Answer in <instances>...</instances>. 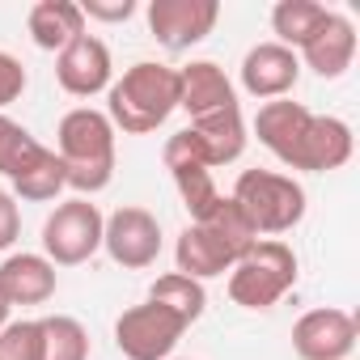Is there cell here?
<instances>
[{"label":"cell","mask_w":360,"mask_h":360,"mask_svg":"<svg viewBox=\"0 0 360 360\" xmlns=\"http://www.w3.org/2000/svg\"><path fill=\"white\" fill-rule=\"evenodd\" d=\"M56 144H60V161H64V183L81 200L110 187V178H115V127H110L106 110H94V106L68 110L60 119Z\"/></svg>","instance_id":"6da1fadb"},{"label":"cell","mask_w":360,"mask_h":360,"mask_svg":"<svg viewBox=\"0 0 360 360\" xmlns=\"http://www.w3.org/2000/svg\"><path fill=\"white\" fill-rule=\"evenodd\" d=\"M178 110V68L140 60L106 89V119L127 136L157 131Z\"/></svg>","instance_id":"7a4b0ae2"},{"label":"cell","mask_w":360,"mask_h":360,"mask_svg":"<svg viewBox=\"0 0 360 360\" xmlns=\"http://www.w3.org/2000/svg\"><path fill=\"white\" fill-rule=\"evenodd\" d=\"M229 200L246 212L255 233H288L305 217V191L297 178L276 174V169H242Z\"/></svg>","instance_id":"3957f363"},{"label":"cell","mask_w":360,"mask_h":360,"mask_svg":"<svg viewBox=\"0 0 360 360\" xmlns=\"http://www.w3.org/2000/svg\"><path fill=\"white\" fill-rule=\"evenodd\" d=\"M297 284V255L276 238H259L229 267V297L242 309H271Z\"/></svg>","instance_id":"277c9868"},{"label":"cell","mask_w":360,"mask_h":360,"mask_svg":"<svg viewBox=\"0 0 360 360\" xmlns=\"http://www.w3.org/2000/svg\"><path fill=\"white\" fill-rule=\"evenodd\" d=\"M242 148H246V119H242V106H238V110L208 115V119H191V127L174 131L165 140L161 161L165 165H204V169H217V165L238 161Z\"/></svg>","instance_id":"5b68a950"},{"label":"cell","mask_w":360,"mask_h":360,"mask_svg":"<svg viewBox=\"0 0 360 360\" xmlns=\"http://www.w3.org/2000/svg\"><path fill=\"white\" fill-rule=\"evenodd\" d=\"M102 225H106V217L98 212V204H89L81 195L56 204V212L43 221V259L51 267L89 263L102 250Z\"/></svg>","instance_id":"8992f818"},{"label":"cell","mask_w":360,"mask_h":360,"mask_svg":"<svg viewBox=\"0 0 360 360\" xmlns=\"http://www.w3.org/2000/svg\"><path fill=\"white\" fill-rule=\"evenodd\" d=\"M183 335H187V322L157 301L131 305L115 322V347L127 360H169V352L178 347Z\"/></svg>","instance_id":"52a82bcc"},{"label":"cell","mask_w":360,"mask_h":360,"mask_svg":"<svg viewBox=\"0 0 360 360\" xmlns=\"http://www.w3.org/2000/svg\"><path fill=\"white\" fill-rule=\"evenodd\" d=\"M102 246H106V255H110L119 267L144 271V267H153L157 255H161V225H157V217H153L148 208L127 204V208H119V212L106 217V225H102Z\"/></svg>","instance_id":"ba28073f"},{"label":"cell","mask_w":360,"mask_h":360,"mask_svg":"<svg viewBox=\"0 0 360 360\" xmlns=\"http://www.w3.org/2000/svg\"><path fill=\"white\" fill-rule=\"evenodd\" d=\"M221 18L217 0H153L148 5V34L165 51H187L212 34Z\"/></svg>","instance_id":"9c48e42d"},{"label":"cell","mask_w":360,"mask_h":360,"mask_svg":"<svg viewBox=\"0 0 360 360\" xmlns=\"http://www.w3.org/2000/svg\"><path fill=\"white\" fill-rule=\"evenodd\" d=\"M347 157H352V127L335 115H309L301 136L292 140L284 165L305 169V174H326V169L347 165Z\"/></svg>","instance_id":"30bf717a"},{"label":"cell","mask_w":360,"mask_h":360,"mask_svg":"<svg viewBox=\"0 0 360 360\" xmlns=\"http://www.w3.org/2000/svg\"><path fill=\"white\" fill-rule=\"evenodd\" d=\"M356 318L347 309H309L292 326V352L301 360H347L356 352Z\"/></svg>","instance_id":"8fae6325"},{"label":"cell","mask_w":360,"mask_h":360,"mask_svg":"<svg viewBox=\"0 0 360 360\" xmlns=\"http://www.w3.org/2000/svg\"><path fill=\"white\" fill-rule=\"evenodd\" d=\"M110 51L102 39L81 34L72 39L60 56H56V81L64 85V94L72 98H94L102 89H110Z\"/></svg>","instance_id":"7c38bea8"},{"label":"cell","mask_w":360,"mask_h":360,"mask_svg":"<svg viewBox=\"0 0 360 360\" xmlns=\"http://www.w3.org/2000/svg\"><path fill=\"white\" fill-rule=\"evenodd\" d=\"M297 77H301V60H297V51H288L280 43H259L242 60V89L259 102L288 98Z\"/></svg>","instance_id":"4fadbf2b"},{"label":"cell","mask_w":360,"mask_h":360,"mask_svg":"<svg viewBox=\"0 0 360 360\" xmlns=\"http://www.w3.org/2000/svg\"><path fill=\"white\" fill-rule=\"evenodd\" d=\"M178 106L191 119H208L221 110H238V89L225 77L221 64L212 60H195L187 68H178Z\"/></svg>","instance_id":"5bb4252c"},{"label":"cell","mask_w":360,"mask_h":360,"mask_svg":"<svg viewBox=\"0 0 360 360\" xmlns=\"http://www.w3.org/2000/svg\"><path fill=\"white\" fill-rule=\"evenodd\" d=\"M297 60L305 64V68H314L318 77H326V81H335V77H343L347 68H352V60H356V26L343 18V13H326V22L314 30V39L297 51Z\"/></svg>","instance_id":"9a60e30c"},{"label":"cell","mask_w":360,"mask_h":360,"mask_svg":"<svg viewBox=\"0 0 360 360\" xmlns=\"http://www.w3.org/2000/svg\"><path fill=\"white\" fill-rule=\"evenodd\" d=\"M0 297L13 305H43L56 297V267L43 255H9L0 263Z\"/></svg>","instance_id":"2e32d148"},{"label":"cell","mask_w":360,"mask_h":360,"mask_svg":"<svg viewBox=\"0 0 360 360\" xmlns=\"http://www.w3.org/2000/svg\"><path fill=\"white\" fill-rule=\"evenodd\" d=\"M26 26H30L34 47L60 56L72 39L85 34V13H81L77 0H39L30 9V18H26Z\"/></svg>","instance_id":"e0dca14e"},{"label":"cell","mask_w":360,"mask_h":360,"mask_svg":"<svg viewBox=\"0 0 360 360\" xmlns=\"http://www.w3.org/2000/svg\"><path fill=\"white\" fill-rule=\"evenodd\" d=\"M174 263L183 276L191 280H212V276H225L233 267V255L204 229V225H187L183 233H178V246H174Z\"/></svg>","instance_id":"ac0fdd59"},{"label":"cell","mask_w":360,"mask_h":360,"mask_svg":"<svg viewBox=\"0 0 360 360\" xmlns=\"http://www.w3.org/2000/svg\"><path fill=\"white\" fill-rule=\"evenodd\" d=\"M314 110L309 106H301V102H292V98H276V102H263L259 106V115H255V136H259V144L263 148H271L276 153V161H284L288 157V148H292V140L301 136V127H305V119H309Z\"/></svg>","instance_id":"d6986e66"},{"label":"cell","mask_w":360,"mask_h":360,"mask_svg":"<svg viewBox=\"0 0 360 360\" xmlns=\"http://www.w3.org/2000/svg\"><path fill=\"white\" fill-rule=\"evenodd\" d=\"M326 5H318V0H280V5L271 9V30H276V43L288 47V51H301L314 30L326 22Z\"/></svg>","instance_id":"ffe728a7"},{"label":"cell","mask_w":360,"mask_h":360,"mask_svg":"<svg viewBox=\"0 0 360 360\" xmlns=\"http://www.w3.org/2000/svg\"><path fill=\"white\" fill-rule=\"evenodd\" d=\"M148 301H157V305L174 309L187 326H191V322H200V318H204V309H208V292H204V284H200V280H191V276H183V271L157 276V280H153V288H148Z\"/></svg>","instance_id":"44dd1931"},{"label":"cell","mask_w":360,"mask_h":360,"mask_svg":"<svg viewBox=\"0 0 360 360\" xmlns=\"http://www.w3.org/2000/svg\"><path fill=\"white\" fill-rule=\"evenodd\" d=\"M195 225H204V229H208V233H212V238L229 250V255H233V263H238V259H242L255 242H259L255 225L246 221V212H242L229 195H221V200H217V208H212L204 221H195Z\"/></svg>","instance_id":"7402d4cb"},{"label":"cell","mask_w":360,"mask_h":360,"mask_svg":"<svg viewBox=\"0 0 360 360\" xmlns=\"http://www.w3.org/2000/svg\"><path fill=\"white\" fill-rule=\"evenodd\" d=\"M64 161L56 148H43L39 161L13 178V200H30V204H51L60 191H64Z\"/></svg>","instance_id":"603a6c76"},{"label":"cell","mask_w":360,"mask_h":360,"mask_svg":"<svg viewBox=\"0 0 360 360\" xmlns=\"http://www.w3.org/2000/svg\"><path fill=\"white\" fill-rule=\"evenodd\" d=\"M39 322H43V360H89V330L77 318L51 314Z\"/></svg>","instance_id":"cb8c5ba5"},{"label":"cell","mask_w":360,"mask_h":360,"mask_svg":"<svg viewBox=\"0 0 360 360\" xmlns=\"http://www.w3.org/2000/svg\"><path fill=\"white\" fill-rule=\"evenodd\" d=\"M165 169L174 174V187L183 195V208L191 212V225L204 221L221 200V191L212 183V169H204V165H165Z\"/></svg>","instance_id":"d4e9b609"},{"label":"cell","mask_w":360,"mask_h":360,"mask_svg":"<svg viewBox=\"0 0 360 360\" xmlns=\"http://www.w3.org/2000/svg\"><path fill=\"white\" fill-rule=\"evenodd\" d=\"M43 148H47V144H39L22 123H13L9 115H0V174H5L9 183L39 161Z\"/></svg>","instance_id":"484cf974"},{"label":"cell","mask_w":360,"mask_h":360,"mask_svg":"<svg viewBox=\"0 0 360 360\" xmlns=\"http://www.w3.org/2000/svg\"><path fill=\"white\" fill-rule=\"evenodd\" d=\"M0 360H43V322H9L0 330Z\"/></svg>","instance_id":"4316f807"},{"label":"cell","mask_w":360,"mask_h":360,"mask_svg":"<svg viewBox=\"0 0 360 360\" xmlns=\"http://www.w3.org/2000/svg\"><path fill=\"white\" fill-rule=\"evenodd\" d=\"M26 85H30V77H26L22 60L9 56V51H0V110L13 106V102L26 94Z\"/></svg>","instance_id":"83f0119b"},{"label":"cell","mask_w":360,"mask_h":360,"mask_svg":"<svg viewBox=\"0 0 360 360\" xmlns=\"http://www.w3.org/2000/svg\"><path fill=\"white\" fill-rule=\"evenodd\" d=\"M81 13L94 22H127L136 13V0H85Z\"/></svg>","instance_id":"f1b7e54d"},{"label":"cell","mask_w":360,"mask_h":360,"mask_svg":"<svg viewBox=\"0 0 360 360\" xmlns=\"http://www.w3.org/2000/svg\"><path fill=\"white\" fill-rule=\"evenodd\" d=\"M18 238H22V212H18V200H13L9 191H0V250H9Z\"/></svg>","instance_id":"f546056e"},{"label":"cell","mask_w":360,"mask_h":360,"mask_svg":"<svg viewBox=\"0 0 360 360\" xmlns=\"http://www.w3.org/2000/svg\"><path fill=\"white\" fill-rule=\"evenodd\" d=\"M5 326H9V301L0 297V330H5Z\"/></svg>","instance_id":"4dcf8cb0"}]
</instances>
